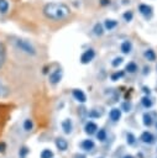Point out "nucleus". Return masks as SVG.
I'll use <instances>...</instances> for the list:
<instances>
[{"label": "nucleus", "mask_w": 157, "mask_h": 158, "mask_svg": "<svg viewBox=\"0 0 157 158\" xmlns=\"http://www.w3.org/2000/svg\"><path fill=\"white\" fill-rule=\"evenodd\" d=\"M43 14L51 20H63L70 14V9L63 2H48L43 7Z\"/></svg>", "instance_id": "nucleus-1"}, {"label": "nucleus", "mask_w": 157, "mask_h": 158, "mask_svg": "<svg viewBox=\"0 0 157 158\" xmlns=\"http://www.w3.org/2000/svg\"><path fill=\"white\" fill-rule=\"evenodd\" d=\"M15 44H16V47H17L20 51L25 52L26 54H30V56H35V54H36L35 47H33L28 41H26V40L16 38V40H15Z\"/></svg>", "instance_id": "nucleus-2"}, {"label": "nucleus", "mask_w": 157, "mask_h": 158, "mask_svg": "<svg viewBox=\"0 0 157 158\" xmlns=\"http://www.w3.org/2000/svg\"><path fill=\"white\" fill-rule=\"evenodd\" d=\"M94 57H95V51L93 48H89V49H87V51H84L82 53V56H80V63L82 64H88V63H90L94 59Z\"/></svg>", "instance_id": "nucleus-3"}, {"label": "nucleus", "mask_w": 157, "mask_h": 158, "mask_svg": "<svg viewBox=\"0 0 157 158\" xmlns=\"http://www.w3.org/2000/svg\"><path fill=\"white\" fill-rule=\"evenodd\" d=\"M62 75H63V73H62V69H61V68L54 69V70H53L52 73H49V75H48L49 83L53 84V85L58 84V83L62 80Z\"/></svg>", "instance_id": "nucleus-4"}, {"label": "nucleus", "mask_w": 157, "mask_h": 158, "mask_svg": "<svg viewBox=\"0 0 157 158\" xmlns=\"http://www.w3.org/2000/svg\"><path fill=\"white\" fill-rule=\"evenodd\" d=\"M72 95H73V98H74L78 102L84 104V102L87 101V95H85V93H84L83 90H80V89H73Z\"/></svg>", "instance_id": "nucleus-5"}, {"label": "nucleus", "mask_w": 157, "mask_h": 158, "mask_svg": "<svg viewBox=\"0 0 157 158\" xmlns=\"http://www.w3.org/2000/svg\"><path fill=\"white\" fill-rule=\"evenodd\" d=\"M61 126H62V130H63V132L66 135H70L72 133V131H73V122H72L70 118H64L62 121Z\"/></svg>", "instance_id": "nucleus-6"}, {"label": "nucleus", "mask_w": 157, "mask_h": 158, "mask_svg": "<svg viewBox=\"0 0 157 158\" xmlns=\"http://www.w3.org/2000/svg\"><path fill=\"white\" fill-rule=\"evenodd\" d=\"M84 131H85L87 135L91 136V135L96 133V131H98V125H96L95 122H93V121H88V122L85 123V126H84Z\"/></svg>", "instance_id": "nucleus-7"}, {"label": "nucleus", "mask_w": 157, "mask_h": 158, "mask_svg": "<svg viewBox=\"0 0 157 158\" xmlns=\"http://www.w3.org/2000/svg\"><path fill=\"white\" fill-rule=\"evenodd\" d=\"M140 139H141V142H143V143H146V144H152V143L155 142L153 135H152L151 132H148V131L142 132L141 136H140Z\"/></svg>", "instance_id": "nucleus-8"}, {"label": "nucleus", "mask_w": 157, "mask_h": 158, "mask_svg": "<svg viewBox=\"0 0 157 158\" xmlns=\"http://www.w3.org/2000/svg\"><path fill=\"white\" fill-rule=\"evenodd\" d=\"M56 147H57L61 152L67 151V149H68V142H67V139L63 138V137H57V138H56Z\"/></svg>", "instance_id": "nucleus-9"}, {"label": "nucleus", "mask_w": 157, "mask_h": 158, "mask_svg": "<svg viewBox=\"0 0 157 158\" xmlns=\"http://www.w3.org/2000/svg\"><path fill=\"white\" fill-rule=\"evenodd\" d=\"M152 6H150V5H147V4H140L138 5V11L143 15V16H146V17H148V16H151L152 15Z\"/></svg>", "instance_id": "nucleus-10"}, {"label": "nucleus", "mask_w": 157, "mask_h": 158, "mask_svg": "<svg viewBox=\"0 0 157 158\" xmlns=\"http://www.w3.org/2000/svg\"><path fill=\"white\" fill-rule=\"evenodd\" d=\"M109 117H110V120H111V121H114V122L119 121V120L121 118V110H120V109H117V107L111 109V110H110V112H109Z\"/></svg>", "instance_id": "nucleus-11"}, {"label": "nucleus", "mask_w": 157, "mask_h": 158, "mask_svg": "<svg viewBox=\"0 0 157 158\" xmlns=\"http://www.w3.org/2000/svg\"><path fill=\"white\" fill-rule=\"evenodd\" d=\"M80 147H82V149H84V151H91V149H94L95 143H94V141H93V139H89V138H88V139L82 141Z\"/></svg>", "instance_id": "nucleus-12"}, {"label": "nucleus", "mask_w": 157, "mask_h": 158, "mask_svg": "<svg viewBox=\"0 0 157 158\" xmlns=\"http://www.w3.org/2000/svg\"><path fill=\"white\" fill-rule=\"evenodd\" d=\"M142 123L146 126V127H150L153 125V120H152V116L148 114V112H145L142 115Z\"/></svg>", "instance_id": "nucleus-13"}, {"label": "nucleus", "mask_w": 157, "mask_h": 158, "mask_svg": "<svg viewBox=\"0 0 157 158\" xmlns=\"http://www.w3.org/2000/svg\"><path fill=\"white\" fill-rule=\"evenodd\" d=\"M121 52L122 53H125V54H127V53H130L131 52V49H132V44H131V42L130 41H124L122 43H121Z\"/></svg>", "instance_id": "nucleus-14"}, {"label": "nucleus", "mask_w": 157, "mask_h": 158, "mask_svg": "<svg viewBox=\"0 0 157 158\" xmlns=\"http://www.w3.org/2000/svg\"><path fill=\"white\" fill-rule=\"evenodd\" d=\"M10 94V89L7 85H5L1 80H0V98H6Z\"/></svg>", "instance_id": "nucleus-15"}, {"label": "nucleus", "mask_w": 157, "mask_h": 158, "mask_svg": "<svg viewBox=\"0 0 157 158\" xmlns=\"http://www.w3.org/2000/svg\"><path fill=\"white\" fill-rule=\"evenodd\" d=\"M5 59H6V49H5L4 43L0 42V68L4 65Z\"/></svg>", "instance_id": "nucleus-16"}, {"label": "nucleus", "mask_w": 157, "mask_h": 158, "mask_svg": "<svg viewBox=\"0 0 157 158\" xmlns=\"http://www.w3.org/2000/svg\"><path fill=\"white\" fill-rule=\"evenodd\" d=\"M93 32H94V35H96V36H101L103 33H104V26L101 25V23H95L94 25V27H93Z\"/></svg>", "instance_id": "nucleus-17"}, {"label": "nucleus", "mask_w": 157, "mask_h": 158, "mask_svg": "<svg viewBox=\"0 0 157 158\" xmlns=\"http://www.w3.org/2000/svg\"><path fill=\"white\" fill-rule=\"evenodd\" d=\"M104 26H105V28L106 30H112V28H115L116 26H117V21H115V20H105V22H104Z\"/></svg>", "instance_id": "nucleus-18"}, {"label": "nucleus", "mask_w": 157, "mask_h": 158, "mask_svg": "<svg viewBox=\"0 0 157 158\" xmlns=\"http://www.w3.org/2000/svg\"><path fill=\"white\" fill-rule=\"evenodd\" d=\"M143 56H145V58H146L147 60H150V62L156 60V53H155L152 49H147V51H145Z\"/></svg>", "instance_id": "nucleus-19"}, {"label": "nucleus", "mask_w": 157, "mask_h": 158, "mask_svg": "<svg viewBox=\"0 0 157 158\" xmlns=\"http://www.w3.org/2000/svg\"><path fill=\"white\" fill-rule=\"evenodd\" d=\"M141 104H142V106L143 107H146V109H150L151 106H152V100L148 98V95H146V96H143L142 99H141Z\"/></svg>", "instance_id": "nucleus-20"}, {"label": "nucleus", "mask_w": 157, "mask_h": 158, "mask_svg": "<svg viewBox=\"0 0 157 158\" xmlns=\"http://www.w3.org/2000/svg\"><path fill=\"white\" fill-rule=\"evenodd\" d=\"M125 70L129 72V73H136L137 72V64L135 62H130L129 64H126Z\"/></svg>", "instance_id": "nucleus-21"}, {"label": "nucleus", "mask_w": 157, "mask_h": 158, "mask_svg": "<svg viewBox=\"0 0 157 158\" xmlns=\"http://www.w3.org/2000/svg\"><path fill=\"white\" fill-rule=\"evenodd\" d=\"M96 138L100 141V142H104L106 139V131L104 128H100L96 131Z\"/></svg>", "instance_id": "nucleus-22"}, {"label": "nucleus", "mask_w": 157, "mask_h": 158, "mask_svg": "<svg viewBox=\"0 0 157 158\" xmlns=\"http://www.w3.org/2000/svg\"><path fill=\"white\" fill-rule=\"evenodd\" d=\"M135 142H136V137L134 136V133L127 132V133H126V143H127L129 146H134Z\"/></svg>", "instance_id": "nucleus-23"}, {"label": "nucleus", "mask_w": 157, "mask_h": 158, "mask_svg": "<svg viewBox=\"0 0 157 158\" xmlns=\"http://www.w3.org/2000/svg\"><path fill=\"white\" fill-rule=\"evenodd\" d=\"M40 158H53V152L48 148H45V149H42Z\"/></svg>", "instance_id": "nucleus-24"}, {"label": "nucleus", "mask_w": 157, "mask_h": 158, "mask_svg": "<svg viewBox=\"0 0 157 158\" xmlns=\"http://www.w3.org/2000/svg\"><path fill=\"white\" fill-rule=\"evenodd\" d=\"M7 10H9L7 0H0V14H6Z\"/></svg>", "instance_id": "nucleus-25"}, {"label": "nucleus", "mask_w": 157, "mask_h": 158, "mask_svg": "<svg viewBox=\"0 0 157 158\" xmlns=\"http://www.w3.org/2000/svg\"><path fill=\"white\" fill-rule=\"evenodd\" d=\"M33 128V122H32V120L31 118H26L25 121H23V130L25 131H31Z\"/></svg>", "instance_id": "nucleus-26"}, {"label": "nucleus", "mask_w": 157, "mask_h": 158, "mask_svg": "<svg viewBox=\"0 0 157 158\" xmlns=\"http://www.w3.org/2000/svg\"><path fill=\"white\" fill-rule=\"evenodd\" d=\"M28 153H30V149L26 146H23V147H21L19 149V158H26Z\"/></svg>", "instance_id": "nucleus-27"}, {"label": "nucleus", "mask_w": 157, "mask_h": 158, "mask_svg": "<svg viewBox=\"0 0 157 158\" xmlns=\"http://www.w3.org/2000/svg\"><path fill=\"white\" fill-rule=\"evenodd\" d=\"M122 57H116V58H114V60L111 62V65L114 67V68H116V67H119L121 63H122Z\"/></svg>", "instance_id": "nucleus-28"}, {"label": "nucleus", "mask_w": 157, "mask_h": 158, "mask_svg": "<svg viewBox=\"0 0 157 158\" xmlns=\"http://www.w3.org/2000/svg\"><path fill=\"white\" fill-rule=\"evenodd\" d=\"M131 107H132V105H131V102H122V105H121V110L122 111H125V112H129V111H131Z\"/></svg>", "instance_id": "nucleus-29"}, {"label": "nucleus", "mask_w": 157, "mask_h": 158, "mask_svg": "<svg viewBox=\"0 0 157 158\" xmlns=\"http://www.w3.org/2000/svg\"><path fill=\"white\" fill-rule=\"evenodd\" d=\"M132 17H134V14H132V11H126L125 14H124V19H125V21H131L132 20Z\"/></svg>", "instance_id": "nucleus-30"}, {"label": "nucleus", "mask_w": 157, "mask_h": 158, "mask_svg": "<svg viewBox=\"0 0 157 158\" xmlns=\"http://www.w3.org/2000/svg\"><path fill=\"white\" fill-rule=\"evenodd\" d=\"M124 75V72H116L114 74H111V80H117L119 78H121Z\"/></svg>", "instance_id": "nucleus-31"}, {"label": "nucleus", "mask_w": 157, "mask_h": 158, "mask_svg": "<svg viewBox=\"0 0 157 158\" xmlns=\"http://www.w3.org/2000/svg\"><path fill=\"white\" fill-rule=\"evenodd\" d=\"M100 112H96L95 110H90L89 111V117H91V118H98V117H100Z\"/></svg>", "instance_id": "nucleus-32"}, {"label": "nucleus", "mask_w": 157, "mask_h": 158, "mask_svg": "<svg viewBox=\"0 0 157 158\" xmlns=\"http://www.w3.org/2000/svg\"><path fill=\"white\" fill-rule=\"evenodd\" d=\"M6 149V144L4 142H0V153H4Z\"/></svg>", "instance_id": "nucleus-33"}, {"label": "nucleus", "mask_w": 157, "mask_h": 158, "mask_svg": "<svg viewBox=\"0 0 157 158\" xmlns=\"http://www.w3.org/2000/svg\"><path fill=\"white\" fill-rule=\"evenodd\" d=\"M143 91H145L147 95H150V94H151V90H150V88H147V86H143Z\"/></svg>", "instance_id": "nucleus-34"}, {"label": "nucleus", "mask_w": 157, "mask_h": 158, "mask_svg": "<svg viewBox=\"0 0 157 158\" xmlns=\"http://www.w3.org/2000/svg\"><path fill=\"white\" fill-rule=\"evenodd\" d=\"M74 158H87V157H85L84 154H75Z\"/></svg>", "instance_id": "nucleus-35"}, {"label": "nucleus", "mask_w": 157, "mask_h": 158, "mask_svg": "<svg viewBox=\"0 0 157 158\" xmlns=\"http://www.w3.org/2000/svg\"><path fill=\"white\" fill-rule=\"evenodd\" d=\"M122 158H134V156H131V154H126V156H124Z\"/></svg>", "instance_id": "nucleus-36"}, {"label": "nucleus", "mask_w": 157, "mask_h": 158, "mask_svg": "<svg viewBox=\"0 0 157 158\" xmlns=\"http://www.w3.org/2000/svg\"><path fill=\"white\" fill-rule=\"evenodd\" d=\"M101 4H103V5H106V4H109V1H108V0H103Z\"/></svg>", "instance_id": "nucleus-37"}, {"label": "nucleus", "mask_w": 157, "mask_h": 158, "mask_svg": "<svg viewBox=\"0 0 157 158\" xmlns=\"http://www.w3.org/2000/svg\"><path fill=\"white\" fill-rule=\"evenodd\" d=\"M156 128H157V122H156Z\"/></svg>", "instance_id": "nucleus-38"}, {"label": "nucleus", "mask_w": 157, "mask_h": 158, "mask_svg": "<svg viewBox=\"0 0 157 158\" xmlns=\"http://www.w3.org/2000/svg\"><path fill=\"white\" fill-rule=\"evenodd\" d=\"M156 151H157V149H156Z\"/></svg>", "instance_id": "nucleus-39"}]
</instances>
